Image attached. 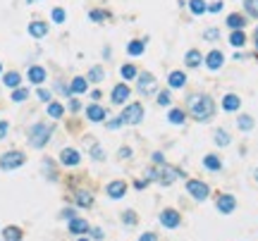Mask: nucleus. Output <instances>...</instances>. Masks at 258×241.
Here are the masks:
<instances>
[{
	"mask_svg": "<svg viewBox=\"0 0 258 241\" xmlns=\"http://www.w3.org/2000/svg\"><path fill=\"white\" fill-rule=\"evenodd\" d=\"M189 115L196 122H210L215 117V100L208 94L189 96Z\"/></svg>",
	"mask_w": 258,
	"mask_h": 241,
	"instance_id": "1",
	"label": "nucleus"
},
{
	"mask_svg": "<svg viewBox=\"0 0 258 241\" xmlns=\"http://www.w3.org/2000/svg\"><path fill=\"white\" fill-rule=\"evenodd\" d=\"M53 139V127L51 124H43V122H36L31 129H29V144L34 148H46V144Z\"/></svg>",
	"mask_w": 258,
	"mask_h": 241,
	"instance_id": "2",
	"label": "nucleus"
},
{
	"mask_svg": "<svg viewBox=\"0 0 258 241\" xmlns=\"http://www.w3.org/2000/svg\"><path fill=\"white\" fill-rule=\"evenodd\" d=\"M24 162H27V155H24L22 150H5V153L0 155V170L12 172L17 167H22Z\"/></svg>",
	"mask_w": 258,
	"mask_h": 241,
	"instance_id": "3",
	"label": "nucleus"
},
{
	"mask_svg": "<svg viewBox=\"0 0 258 241\" xmlns=\"http://www.w3.org/2000/svg\"><path fill=\"white\" fill-rule=\"evenodd\" d=\"M187 193H189L194 201L204 203L208 196H210V187L206 184V182H201V179H189L187 182Z\"/></svg>",
	"mask_w": 258,
	"mask_h": 241,
	"instance_id": "4",
	"label": "nucleus"
},
{
	"mask_svg": "<svg viewBox=\"0 0 258 241\" xmlns=\"http://www.w3.org/2000/svg\"><path fill=\"white\" fill-rule=\"evenodd\" d=\"M120 120H122V124H139L144 120V105L141 103H127Z\"/></svg>",
	"mask_w": 258,
	"mask_h": 241,
	"instance_id": "5",
	"label": "nucleus"
},
{
	"mask_svg": "<svg viewBox=\"0 0 258 241\" xmlns=\"http://www.w3.org/2000/svg\"><path fill=\"white\" fill-rule=\"evenodd\" d=\"M136 91L141 96H151L158 91V79L151 74V72H144V74H139L136 77Z\"/></svg>",
	"mask_w": 258,
	"mask_h": 241,
	"instance_id": "6",
	"label": "nucleus"
},
{
	"mask_svg": "<svg viewBox=\"0 0 258 241\" xmlns=\"http://www.w3.org/2000/svg\"><path fill=\"white\" fill-rule=\"evenodd\" d=\"M179 177H184V172L182 170H177V167H167V165H163V167H158V184H163V187H170L175 179H179Z\"/></svg>",
	"mask_w": 258,
	"mask_h": 241,
	"instance_id": "7",
	"label": "nucleus"
},
{
	"mask_svg": "<svg viewBox=\"0 0 258 241\" xmlns=\"http://www.w3.org/2000/svg\"><path fill=\"white\" fill-rule=\"evenodd\" d=\"M160 225L165 229H177L182 225V215L177 213V210H172V208H165L163 213H160Z\"/></svg>",
	"mask_w": 258,
	"mask_h": 241,
	"instance_id": "8",
	"label": "nucleus"
},
{
	"mask_svg": "<svg viewBox=\"0 0 258 241\" xmlns=\"http://www.w3.org/2000/svg\"><path fill=\"white\" fill-rule=\"evenodd\" d=\"M129 96H132V89H129L127 84H117V86L112 89V94H110V100H112L115 105H127Z\"/></svg>",
	"mask_w": 258,
	"mask_h": 241,
	"instance_id": "9",
	"label": "nucleus"
},
{
	"mask_svg": "<svg viewBox=\"0 0 258 241\" xmlns=\"http://www.w3.org/2000/svg\"><path fill=\"white\" fill-rule=\"evenodd\" d=\"M215 205H217V210H220L222 215H230V213H234V208H237V198H234L232 193H220Z\"/></svg>",
	"mask_w": 258,
	"mask_h": 241,
	"instance_id": "10",
	"label": "nucleus"
},
{
	"mask_svg": "<svg viewBox=\"0 0 258 241\" xmlns=\"http://www.w3.org/2000/svg\"><path fill=\"white\" fill-rule=\"evenodd\" d=\"M60 162H62L65 167H77V165L82 162V153H79L77 148H62V153H60Z\"/></svg>",
	"mask_w": 258,
	"mask_h": 241,
	"instance_id": "11",
	"label": "nucleus"
},
{
	"mask_svg": "<svg viewBox=\"0 0 258 241\" xmlns=\"http://www.w3.org/2000/svg\"><path fill=\"white\" fill-rule=\"evenodd\" d=\"M204 62L210 72H217V69L225 65V55H222V50H210V53L204 57Z\"/></svg>",
	"mask_w": 258,
	"mask_h": 241,
	"instance_id": "12",
	"label": "nucleus"
},
{
	"mask_svg": "<svg viewBox=\"0 0 258 241\" xmlns=\"http://www.w3.org/2000/svg\"><path fill=\"white\" fill-rule=\"evenodd\" d=\"M105 193H108L110 198H122L124 193H127V182H122V179H115V182H110L108 187H105Z\"/></svg>",
	"mask_w": 258,
	"mask_h": 241,
	"instance_id": "13",
	"label": "nucleus"
},
{
	"mask_svg": "<svg viewBox=\"0 0 258 241\" xmlns=\"http://www.w3.org/2000/svg\"><path fill=\"white\" fill-rule=\"evenodd\" d=\"M46 77H48V72H46V67H41V65H31L27 72V79L31 81V84H36V86H41L43 81H46Z\"/></svg>",
	"mask_w": 258,
	"mask_h": 241,
	"instance_id": "14",
	"label": "nucleus"
},
{
	"mask_svg": "<svg viewBox=\"0 0 258 241\" xmlns=\"http://www.w3.org/2000/svg\"><path fill=\"white\" fill-rule=\"evenodd\" d=\"M67 229L72 232V234H77V237H84V234H89V222L86 220H82V217H74V220H69L67 222Z\"/></svg>",
	"mask_w": 258,
	"mask_h": 241,
	"instance_id": "15",
	"label": "nucleus"
},
{
	"mask_svg": "<svg viewBox=\"0 0 258 241\" xmlns=\"http://www.w3.org/2000/svg\"><path fill=\"white\" fill-rule=\"evenodd\" d=\"M86 117L91 122H105L108 112H105V107H101L98 103H91V105L86 107Z\"/></svg>",
	"mask_w": 258,
	"mask_h": 241,
	"instance_id": "16",
	"label": "nucleus"
},
{
	"mask_svg": "<svg viewBox=\"0 0 258 241\" xmlns=\"http://www.w3.org/2000/svg\"><path fill=\"white\" fill-rule=\"evenodd\" d=\"M74 203L79 208H91L94 205V193L86 191V189H79V191H74Z\"/></svg>",
	"mask_w": 258,
	"mask_h": 241,
	"instance_id": "17",
	"label": "nucleus"
},
{
	"mask_svg": "<svg viewBox=\"0 0 258 241\" xmlns=\"http://www.w3.org/2000/svg\"><path fill=\"white\" fill-rule=\"evenodd\" d=\"M146 43H149V39L129 41V43H127V53L132 55V57H141V55H144V50H146Z\"/></svg>",
	"mask_w": 258,
	"mask_h": 241,
	"instance_id": "18",
	"label": "nucleus"
},
{
	"mask_svg": "<svg viewBox=\"0 0 258 241\" xmlns=\"http://www.w3.org/2000/svg\"><path fill=\"white\" fill-rule=\"evenodd\" d=\"M239 107H242V98L237 94H227L222 98V110H225V112H237Z\"/></svg>",
	"mask_w": 258,
	"mask_h": 241,
	"instance_id": "19",
	"label": "nucleus"
},
{
	"mask_svg": "<svg viewBox=\"0 0 258 241\" xmlns=\"http://www.w3.org/2000/svg\"><path fill=\"white\" fill-rule=\"evenodd\" d=\"M86 89H89V81H86V77H74V79L69 81V94H72V96L86 94Z\"/></svg>",
	"mask_w": 258,
	"mask_h": 241,
	"instance_id": "20",
	"label": "nucleus"
},
{
	"mask_svg": "<svg viewBox=\"0 0 258 241\" xmlns=\"http://www.w3.org/2000/svg\"><path fill=\"white\" fill-rule=\"evenodd\" d=\"M167 84H170V89H184V86H187V74L179 72V69H175V72H170Z\"/></svg>",
	"mask_w": 258,
	"mask_h": 241,
	"instance_id": "21",
	"label": "nucleus"
},
{
	"mask_svg": "<svg viewBox=\"0 0 258 241\" xmlns=\"http://www.w3.org/2000/svg\"><path fill=\"white\" fill-rule=\"evenodd\" d=\"M227 27H230L232 31H244V27H246V17H242L239 12H232L230 17H227Z\"/></svg>",
	"mask_w": 258,
	"mask_h": 241,
	"instance_id": "22",
	"label": "nucleus"
},
{
	"mask_svg": "<svg viewBox=\"0 0 258 241\" xmlns=\"http://www.w3.org/2000/svg\"><path fill=\"white\" fill-rule=\"evenodd\" d=\"M22 239H24V232L19 227L10 225V227L2 229V241H22Z\"/></svg>",
	"mask_w": 258,
	"mask_h": 241,
	"instance_id": "23",
	"label": "nucleus"
},
{
	"mask_svg": "<svg viewBox=\"0 0 258 241\" xmlns=\"http://www.w3.org/2000/svg\"><path fill=\"white\" fill-rule=\"evenodd\" d=\"M204 167L208 172H220L222 170V162H220V158H217L215 153H208L204 158Z\"/></svg>",
	"mask_w": 258,
	"mask_h": 241,
	"instance_id": "24",
	"label": "nucleus"
},
{
	"mask_svg": "<svg viewBox=\"0 0 258 241\" xmlns=\"http://www.w3.org/2000/svg\"><path fill=\"white\" fill-rule=\"evenodd\" d=\"M46 34H48V24H46V22H31V24H29V36L43 39Z\"/></svg>",
	"mask_w": 258,
	"mask_h": 241,
	"instance_id": "25",
	"label": "nucleus"
},
{
	"mask_svg": "<svg viewBox=\"0 0 258 241\" xmlns=\"http://www.w3.org/2000/svg\"><path fill=\"white\" fill-rule=\"evenodd\" d=\"M201 62H204V55L199 53V50H189V53L184 55V65H187V67H199V65H201Z\"/></svg>",
	"mask_w": 258,
	"mask_h": 241,
	"instance_id": "26",
	"label": "nucleus"
},
{
	"mask_svg": "<svg viewBox=\"0 0 258 241\" xmlns=\"http://www.w3.org/2000/svg\"><path fill=\"white\" fill-rule=\"evenodd\" d=\"M167 120H170V124H177V127H179V124L187 122V112L179 110V107H172V110L167 112Z\"/></svg>",
	"mask_w": 258,
	"mask_h": 241,
	"instance_id": "27",
	"label": "nucleus"
},
{
	"mask_svg": "<svg viewBox=\"0 0 258 241\" xmlns=\"http://www.w3.org/2000/svg\"><path fill=\"white\" fill-rule=\"evenodd\" d=\"M2 84H5L7 89H19V84H22V74H17V72H7V74H2Z\"/></svg>",
	"mask_w": 258,
	"mask_h": 241,
	"instance_id": "28",
	"label": "nucleus"
},
{
	"mask_svg": "<svg viewBox=\"0 0 258 241\" xmlns=\"http://www.w3.org/2000/svg\"><path fill=\"white\" fill-rule=\"evenodd\" d=\"M62 115H65V105H62V103H57V100H51V103H48V117L60 120Z\"/></svg>",
	"mask_w": 258,
	"mask_h": 241,
	"instance_id": "29",
	"label": "nucleus"
},
{
	"mask_svg": "<svg viewBox=\"0 0 258 241\" xmlns=\"http://www.w3.org/2000/svg\"><path fill=\"white\" fill-rule=\"evenodd\" d=\"M120 77H122L124 81H132L139 77V69H136L132 62H129V65H122V67H120Z\"/></svg>",
	"mask_w": 258,
	"mask_h": 241,
	"instance_id": "30",
	"label": "nucleus"
},
{
	"mask_svg": "<svg viewBox=\"0 0 258 241\" xmlns=\"http://www.w3.org/2000/svg\"><path fill=\"white\" fill-rule=\"evenodd\" d=\"M189 10H191V14L201 17L208 10V5H206V0H189Z\"/></svg>",
	"mask_w": 258,
	"mask_h": 241,
	"instance_id": "31",
	"label": "nucleus"
},
{
	"mask_svg": "<svg viewBox=\"0 0 258 241\" xmlns=\"http://www.w3.org/2000/svg\"><path fill=\"white\" fill-rule=\"evenodd\" d=\"M103 77H105L103 67H101V65H94V67L89 69V77H86V81H94V84H98V81H103Z\"/></svg>",
	"mask_w": 258,
	"mask_h": 241,
	"instance_id": "32",
	"label": "nucleus"
},
{
	"mask_svg": "<svg viewBox=\"0 0 258 241\" xmlns=\"http://www.w3.org/2000/svg\"><path fill=\"white\" fill-rule=\"evenodd\" d=\"M43 172H46V177H48L51 182H55V179H57V172H55V162L51 160V158H43Z\"/></svg>",
	"mask_w": 258,
	"mask_h": 241,
	"instance_id": "33",
	"label": "nucleus"
},
{
	"mask_svg": "<svg viewBox=\"0 0 258 241\" xmlns=\"http://www.w3.org/2000/svg\"><path fill=\"white\" fill-rule=\"evenodd\" d=\"M237 127H239L242 132H251V129H254V117H251V115H239Z\"/></svg>",
	"mask_w": 258,
	"mask_h": 241,
	"instance_id": "34",
	"label": "nucleus"
},
{
	"mask_svg": "<svg viewBox=\"0 0 258 241\" xmlns=\"http://www.w3.org/2000/svg\"><path fill=\"white\" fill-rule=\"evenodd\" d=\"M230 43L234 46V48H242V46L246 43L244 31H232V34H230Z\"/></svg>",
	"mask_w": 258,
	"mask_h": 241,
	"instance_id": "35",
	"label": "nucleus"
},
{
	"mask_svg": "<svg viewBox=\"0 0 258 241\" xmlns=\"http://www.w3.org/2000/svg\"><path fill=\"white\" fill-rule=\"evenodd\" d=\"M244 10L249 17L258 19V0H244Z\"/></svg>",
	"mask_w": 258,
	"mask_h": 241,
	"instance_id": "36",
	"label": "nucleus"
},
{
	"mask_svg": "<svg viewBox=\"0 0 258 241\" xmlns=\"http://www.w3.org/2000/svg\"><path fill=\"white\" fill-rule=\"evenodd\" d=\"M230 141H232V136L225 132V129H217L215 132V144L217 146H230Z\"/></svg>",
	"mask_w": 258,
	"mask_h": 241,
	"instance_id": "37",
	"label": "nucleus"
},
{
	"mask_svg": "<svg viewBox=\"0 0 258 241\" xmlns=\"http://www.w3.org/2000/svg\"><path fill=\"white\" fill-rule=\"evenodd\" d=\"M108 17H110V14L105 12V10H91V12H89V19H91V22H96V24L105 22Z\"/></svg>",
	"mask_w": 258,
	"mask_h": 241,
	"instance_id": "38",
	"label": "nucleus"
},
{
	"mask_svg": "<svg viewBox=\"0 0 258 241\" xmlns=\"http://www.w3.org/2000/svg\"><path fill=\"white\" fill-rule=\"evenodd\" d=\"M122 222L127 227H136V222H139V217H136L134 210H124L122 213Z\"/></svg>",
	"mask_w": 258,
	"mask_h": 241,
	"instance_id": "39",
	"label": "nucleus"
},
{
	"mask_svg": "<svg viewBox=\"0 0 258 241\" xmlns=\"http://www.w3.org/2000/svg\"><path fill=\"white\" fill-rule=\"evenodd\" d=\"M27 98H29V91H27V89H22V86L12 91V100H14V103H22V100H27Z\"/></svg>",
	"mask_w": 258,
	"mask_h": 241,
	"instance_id": "40",
	"label": "nucleus"
},
{
	"mask_svg": "<svg viewBox=\"0 0 258 241\" xmlns=\"http://www.w3.org/2000/svg\"><path fill=\"white\" fill-rule=\"evenodd\" d=\"M51 17H53L55 24H62V22H65V17H67V12H65L62 7H55L53 12H51Z\"/></svg>",
	"mask_w": 258,
	"mask_h": 241,
	"instance_id": "41",
	"label": "nucleus"
},
{
	"mask_svg": "<svg viewBox=\"0 0 258 241\" xmlns=\"http://www.w3.org/2000/svg\"><path fill=\"white\" fill-rule=\"evenodd\" d=\"M170 103H172V96H170V91H160V94H158V105L167 107Z\"/></svg>",
	"mask_w": 258,
	"mask_h": 241,
	"instance_id": "42",
	"label": "nucleus"
},
{
	"mask_svg": "<svg viewBox=\"0 0 258 241\" xmlns=\"http://www.w3.org/2000/svg\"><path fill=\"white\" fill-rule=\"evenodd\" d=\"M204 39H206V41H210V43H213V41H217V39H220V31H217L215 27L206 29V31H204Z\"/></svg>",
	"mask_w": 258,
	"mask_h": 241,
	"instance_id": "43",
	"label": "nucleus"
},
{
	"mask_svg": "<svg viewBox=\"0 0 258 241\" xmlns=\"http://www.w3.org/2000/svg\"><path fill=\"white\" fill-rule=\"evenodd\" d=\"M91 158H94V160H103V158H105L103 148L98 146V144H94V146H91Z\"/></svg>",
	"mask_w": 258,
	"mask_h": 241,
	"instance_id": "44",
	"label": "nucleus"
},
{
	"mask_svg": "<svg viewBox=\"0 0 258 241\" xmlns=\"http://www.w3.org/2000/svg\"><path fill=\"white\" fill-rule=\"evenodd\" d=\"M36 96H39V100H43V103H51V91H48V89H39V91H36Z\"/></svg>",
	"mask_w": 258,
	"mask_h": 241,
	"instance_id": "45",
	"label": "nucleus"
},
{
	"mask_svg": "<svg viewBox=\"0 0 258 241\" xmlns=\"http://www.w3.org/2000/svg\"><path fill=\"white\" fill-rule=\"evenodd\" d=\"M60 217H62V220H74V217H77V210H74V208H65V210H62V213H60Z\"/></svg>",
	"mask_w": 258,
	"mask_h": 241,
	"instance_id": "46",
	"label": "nucleus"
},
{
	"mask_svg": "<svg viewBox=\"0 0 258 241\" xmlns=\"http://www.w3.org/2000/svg\"><path fill=\"white\" fill-rule=\"evenodd\" d=\"M120 127H122V120H120V117H112V120H108V129L115 132V129H120Z\"/></svg>",
	"mask_w": 258,
	"mask_h": 241,
	"instance_id": "47",
	"label": "nucleus"
},
{
	"mask_svg": "<svg viewBox=\"0 0 258 241\" xmlns=\"http://www.w3.org/2000/svg\"><path fill=\"white\" fill-rule=\"evenodd\" d=\"M139 241H158V234L155 232H146V234H141Z\"/></svg>",
	"mask_w": 258,
	"mask_h": 241,
	"instance_id": "48",
	"label": "nucleus"
},
{
	"mask_svg": "<svg viewBox=\"0 0 258 241\" xmlns=\"http://www.w3.org/2000/svg\"><path fill=\"white\" fill-rule=\"evenodd\" d=\"M117 155H120L122 160H124V158H132V148H129V146H122V148H120V153H117Z\"/></svg>",
	"mask_w": 258,
	"mask_h": 241,
	"instance_id": "49",
	"label": "nucleus"
},
{
	"mask_svg": "<svg viewBox=\"0 0 258 241\" xmlns=\"http://www.w3.org/2000/svg\"><path fill=\"white\" fill-rule=\"evenodd\" d=\"M7 129H10V124L5 120H0V139H5L7 136Z\"/></svg>",
	"mask_w": 258,
	"mask_h": 241,
	"instance_id": "50",
	"label": "nucleus"
},
{
	"mask_svg": "<svg viewBox=\"0 0 258 241\" xmlns=\"http://www.w3.org/2000/svg\"><path fill=\"white\" fill-rule=\"evenodd\" d=\"M69 110H72V112H77V110H82V103H79L77 98H72V100H69Z\"/></svg>",
	"mask_w": 258,
	"mask_h": 241,
	"instance_id": "51",
	"label": "nucleus"
},
{
	"mask_svg": "<svg viewBox=\"0 0 258 241\" xmlns=\"http://www.w3.org/2000/svg\"><path fill=\"white\" fill-rule=\"evenodd\" d=\"M89 232H91V237H94V239H103V237H105V234H103V229H98V227L89 229Z\"/></svg>",
	"mask_w": 258,
	"mask_h": 241,
	"instance_id": "52",
	"label": "nucleus"
},
{
	"mask_svg": "<svg viewBox=\"0 0 258 241\" xmlns=\"http://www.w3.org/2000/svg\"><path fill=\"white\" fill-rule=\"evenodd\" d=\"M208 10H210V12H220V10H222V2L217 0V2H213V5H208Z\"/></svg>",
	"mask_w": 258,
	"mask_h": 241,
	"instance_id": "53",
	"label": "nucleus"
},
{
	"mask_svg": "<svg viewBox=\"0 0 258 241\" xmlns=\"http://www.w3.org/2000/svg\"><path fill=\"white\" fill-rule=\"evenodd\" d=\"M146 184H149V182H144V179H136V182H134V189H139V191H141V189L146 187Z\"/></svg>",
	"mask_w": 258,
	"mask_h": 241,
	"instance_id": "54",
	"label": "nucleus"
},
{
	"mask_svg": "<svg viewBox=\"0 0 258 241\" xmlns=\"http://www.w3.org/2000/svg\"><path fill=\"white\" fill-rule=\"evenodd\" d=\"M153 162H165L163 153H153Z\"/></svg>",
	"mask_w": 258,
	"mask_h": 241,
	"instance_id": "55",
	"label": "nucleus"
},
{
	"mask_svg": "<svg viewBox=\"0 0 258 241\" xmlns=\"http://www.w3.org/2000/svg\"><path fill=\"white\" fill-rule=\"evenodd\" d=\"M101 96H103V94H101L98 89H96V91H91V98H94V100H101Z\"/></svg>",
	"mask_w": 258,
	"mask_h": 241,
	"instance_id": "56",
	"label": "nucleus"
},
{
	"mask_svg": "<svg viewBox=\"0 0 258 241\" xmlns=\"http://www.w3.org/2000/svg\"><path fill=\"white\" fill-rule=\"evenodd\" d=\"M254 179H256V182H258V170H254Z\"/></svg>",
	"mask_w": 258,
	"mask_h": 241,
	"instance_id": "57",
	"label": "nucleus"
},
{
	"mask_svg": "<svg viewBox=\"0 0 258 241\" xmlns=\"http://www.w3.org/2000/svg\"><path fill=\"white\" fill-rule=\"evenodd\" d=\"M77 241H91V239H86V237H79V239H77Z\"/></svg>",
	"mask_w": 258,
	"mask_h": 241,
	"instance_id": "58",
	"label": "nucleus"
},
{
	"mask_svg": "<svg viewBox=\"0 0 258 241\" xmlns=\"http://www.w3.org/2000/svg\"><path fill=\"white\" fill-rule=\"evenodd\" d=\"M254 39H256V48H258V29H256V36H254Z\"/></svg>",
	"mask_w": 258,
	"mask_h": 241,
	"instance_id": "59",
	"label": "nucleus"
},
{
	"mask_svg": "<svg viewBox=\"0 0 258 241\" xmlns=\"http://www.w3.org/2000/svg\"><path fill=\"white\" fill-rule=\"evenodd\" d=\"M27 2H29V5H31V2H39V0H27Z\"/></svg>",
	"mask_w": 258,
	"mask_h": 241,
	"instance_id": "60",
	"label": "nucleus"
},
{
	"mask_svg": "<svg viewBox=\"0 0 258 241\" xmlns=\"http://www.w3.org/2000/svg\"><path fill=\"white\" fill-rule=\"evenodd\" d=\"M0 74H2V65H0Z\"/></svg>",
	"mask_w": 258,
	"mask_h": 241,
	"instance_id": "61",
	"label": "nucleus"
}]
</instances>
